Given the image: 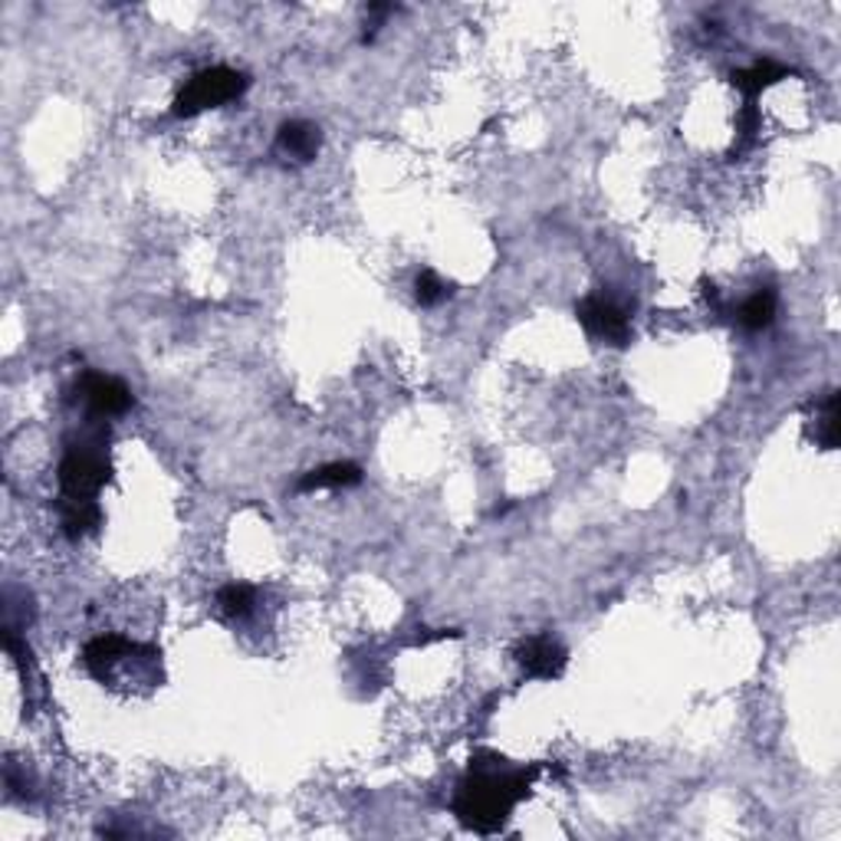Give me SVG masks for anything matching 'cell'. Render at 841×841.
Instances as JSON below:
<instances>
[{"label":"cell","instance_id":"cell-12","mask_svg":"<svg viewBox=\"0 0 841 841\" xmlns=\"http://www.w3.org/2000/svg\"><path fill=\"white\" fill-rule=\"evenodd\" d=\"M217 612L227 618V622H244L254 615L257 608V588L247 585V582H227L217 588Z\"/></svg>","mask_w":841,"mask_h":841},{"label":"cell","instance_id":"cell-3","mask_svg":"<svg viewBox=\"0 0 841 841\" xmlns=\"http://www.w3.org/2000/svg\"><path fill=\"white\" fill-rule=\"evenodd\" d=\"M250 80L247 73L240 70H230V66H207V70H197L185 86L178 90L175 102H172V115L175 119H194L207 109H220L234 99L247 93Z\"/></svg>","mask_w":841,"mask_h":841},{"label":"cell","instance_id":"cell-8","mask_svg":"<svg viewBox=\"0 0 841 841\" xmlns=\"http://www.w3.org/2000/svg\"><path fill=\"white\" fill-rule=\"evenodd\" d=\"M319 148H322V132H319V125H312L306 119L283 122L280 132H277V152L296 165H309L319 155Z\"/></svg>","mask_w":841,"mask_h":841},{"label":"cell","instance_id":"cell-16","mask_svg":"<svg viewBox=\"0 0 841 841\" xmlns=\"http://www.w3.org/2000/svg\"><path fill=\"white\" fill-rule=\"evenodd\" d=\"M759 125H762V115H759L756 102H747V105L740 109V115H737V132H740V145L734 148V155H740L743 148H749V145H752V139H756Z\"/></svg>","mask_w":841,"mask_h":841},{"label":"cell","instance_id":"cell-2","mask_svg":"<svg viewBox=\"0 0 841 841\" xmlns=\"http://www.w3.org/2000/svg\"><path fill=\"white\" fill-rule=\"evenodd\" d=\"M105 428H95L80 434V441L66 444V454L60 461V493L63 500H95V493L112 480V464L105 454Z\"/></svg>","mask_w":841,"mask_h":841},{"label":"cell","instance_id":"cell-7","mask_svg":"<svg viewBox=\"0 0 841 841\" xmlns=\"http://www.w3.org/2000/svg\"><path fill=\"white\" fill-rule=\"evenodd\" d=\"M516 664L523 667V674L526 677H540V680H553V677H560L562 670H565V648H562L560 642L553 638V635H533V638H523L520 645H516Z\"/></svg>","mask_w":841,"mask_h":841},{"label":"cell","instance_id":"cell-10","mask_svg":"<svg viewBox=\"0 0 841 841\" xmlns=\"http://www.w3.org/2000/svg\"><path fill=\"white\" fill-rule=\"evenodd\" d=\"M60 523H63V533L70 540H83L99 530L102 523V510L95 500H63L60 503Z\"/></svg>","mask_w":841,"mask_h":841},{"label":"cell","instance_id":"cell-13","mask_svg":"<svg viewBox=\"0 0 841 841\" xmlns=\"http://www.w3.org/2000/svg\"><path fill=\"white\" fill-rule=\"evenodd\" d=\"M812 434L822 451H835V444H839V391H829L816 404V431Z\"/></svg>","mask_w":841,"mask_h":841},{"label":"cell","instance_id":"cell-9","mask_svg":"<svg viewBox=\"0 0 841 841\" xmlns=\"http://www.w3.org/2000/svg\"><path fill=\"white\" fill-rule=\"evenodd\" d=\"M786 76H789V70L779 66L776 60H756L747 70H734L730 83L747 95V102H756V95L762 93V90H769V86H776Z\"/></svg>","mask_w":841,"mask_h":841},{"label":"cell","instance_id":"cell-1","mask_svg":"<svg viewBox=\"0 0 841 841\" xmlns=\"http://www.w3.org/2000/svg\"><path fill=\"white\" fill-rule=\"evenodd\" d=\"M536 772H540V766L516 769L496 752H486V749L473 752L468 776L458 782V792H454L458 822L476 835L500 832L506 825L513 806L530 796Z\"/></svg>","mask_w":841,"mask_h":841},{"label":"cell","instance_id":"cell-4","mask_svg":"<svg viewBox=\"0 0 841 841\" xmlns=\"http://www.w3.org/2000/svg\"><path fill=\"white\" fill-rule=\"evenodd\" d=\"M158 657L162 652L152 645H139L122 635H99L83 648V667L99 684H112L115 670H125L129 664H158Z\"/></svg>","mask_w":841,"mask_h":841},{"label":"cell","instance_id":"cell-14","mask_svg":"<svg viewBox=\"0 0 841 841\" xmlns=\"http://www.w3.org/2000/svg\"><path fill=\"white\" fill-rule=\"evenodd\" d=\"M776 319V293L772 289H756L747 302L740 306V326L749 332H762L769 329Z\"/></svg>","mask_w":841,"mask_h":841},{"label":"cell","instance_id":"cell-11","mask_svg":"<svg viewBox=\"0 0 841 841\" xmlns=\"http://www.w3.org/2000/svg\"><path fill=\"white\" fill-rule=\"evenodd\" d=\"M362 480V470L349 461H336V464H326V468L309 470L299 476V490L302 493H312V490H339V486H356Z\"/></svg>","mask_w":841,"mask_h":841},{"label":"cell","instance_id":"cell-15","mask_svg":"<svg viewBox=\"0 0 841 841\" xmlns=\"http://www.w3.org/2000/svg\"><path fill=\"white\" fill-rule=\"evenodd\" d=\"M451 296V283H444L434 270H421L414 280V299L421 306H441Z\"/></svg>","mask_w":841,"mask_h":841},{"label":"cell","instance_id":"cell-6","mask_svg":"<svg viewBox=\"0 0 841 841\" xmlns=\"http://www.w3.org/2000/svg\"><path fill=\"white\" fill-rule=\"evenodd\" d=\"M80 398L93 418H119L135 404V394L125 381L102 372H86L80 378Z\"/></svg>","mask_w":841,"mask_h":841},{"label":"cell","instance_id":"cell-5","mask_svg":"<svg viewBox=\"0 0 841 841\" xmlns=\"http://www.w3.org/2000/svg\"><path fill=\"white\" fill-rule=\"evenodd\" d=\"M575 316L585 326V332L592 339L605 342V346L622 349V346L632 342V319H628V312L615 299H608L602 293H592V296L578 299L575 302Z\"/></svg>","mask_w":841,"mask_h":841}]
</instances>
